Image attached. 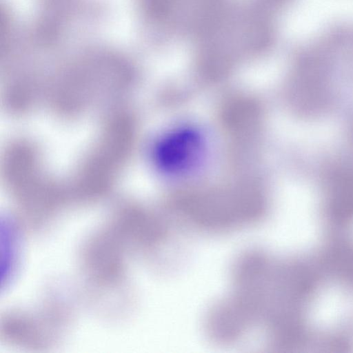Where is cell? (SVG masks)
<instances>
[{"label":"cell","mask_w":353,"mask_h":353,"mask_svg":"<svg viewBox=\"0 0 353 353\" xmlns=\"http://www.w3.org/2000/svg\"><path fill=\"white\" fill-rule=\"evenodd\" d=\"M37 13L28 37L41 50L60 47L91 8L87 0H37Z\"/></svg>","instance_id":"1"},{"label":"cell","mask_w":353,"mask_h":353,"mask_svg":"<svg viewBox=\"0 0 353 353\" xmlns=\"http://www.w3.org/2000/svg\"><path fill=\"white\" fill-rule=\"evenodd\" d=\"M196 139L192 134H183L176 140L165 142L158 149L157 157L163 166L175 169L185 166L196 152Z\"/></svg>","instance_id":"2"}]
</instances>
